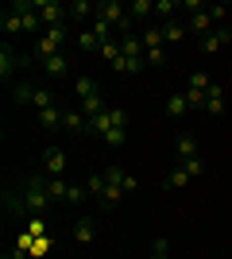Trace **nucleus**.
Returning <instances> with one entry per match:
<instances>
[{
  "instance_id": "obj_31",
  "label": "nucleus",
  "mask_w": 232,
  "mask_h": 259,
  "mask_svg": "<svg viewBox=\"0 0 232 259\" xmlns=\"http://www.w3.org/2000/svg\"><path fill=\"white\" fill-rule=\"evenodd\" d=\"M77 108H81V112H85V116H97V112H105V108H109V105H105V101H101V93H97V97H89V101H81V105H77Z\"/></svg>"
},
{
  "instance_id": "obj_17",
  "label": "nucleus",
  "mask_w": 232,
  "mask_h": 259,
  "mask_svg": "<svg viewBox=\"0 0 232 259\" xmlns=\"http://www.w3.org/2000/svg\"><path fill=\"white\" fill-rule=\"evenodd\" d=\"M47 190H51V201H70V182L66 178H47Z\"/></svg>"
},
{
  "instance_id": "obj_39",
  "label": "nucleus",
  "mask_w": 232,
  "mask_h": 259,
  "mask_svg": "<svg viewBox=\"0 0 232 259\" xmlns=\"http://www.w3.org/2000/svg\"><path fill=\"white\" fill-rule=\"evenodd\" d=\"M166 62V51L159 47V51H147V66H163Z\"/></svg>"
},
{
  "instance_id": "obj_21",
  "label": "nucleus",
  "mask_w": 232,
  "mask_h": 259,
  "mask_svg": "<svg viewBox=\"0 0 232 259\" xmlns=\"http://www.w3.org/2000/svg\"><path fill=\"white\" fill-rule=\"evenodd\" d=\"M190 112V105H186V93H174V97H166V116H186Z\"/></svg>"
},
{
  "instance_id": "obj_6",
  "label": "nucleus",
  "mask_w": 232,
  "mask_h": 259,
  "mask_svg": "<svg viewBox=\"0 0 232 259\" xmlns=\"http://www.w3.org/2000/svg\"><path fill=\"white\" fill-rule=\"evenodd\" d=\"M97 16H101V20H109L112 27H120V23L128 20V8H124L120 0H101V4H97Z\"/></svg>"
},
{
  "instance_id": "obj_36",
  "label": "nucleus",
  "mask_w": 232,
  "mask_h": 259,
  "mask_svg": "<svg viewBox=\"0 0 232 259\" xmlns=\"http://www.w3.org/2000/svg\"><path fill=\"white\" fill-rule=\"evenodd\" d=\"M174 8H178L174 0H155V12H159V16H163V23L170 20V16H174Z\"/></svg>"
},
{
  "instance_id": "obj_32",
  "label": "nucleus",
  "mask_w": 232,
  "mask_h": 259,
  "mask_svg": "<svg viewBox=\"0 0 232 259\" xmlns=\"http://www.w3.org/2000/svg\"><path fill=\"white\" fill-rule=\"evenodd\" d=\"M31 105L39 108V112H43V108H51V105H55V93H51V89H39V85H35V101H31Z\"/></svg>"
},
{
  "instance_id": "obj_20",
  "label": "nucleus",
  "mask_w": 232,
  "mask_h": 259,
  "mask_svg": "<svg viewBox=\"0 0 232 259\" xmlns=\"http://www.w3.org/2000/svg\"><path fill=\"white\" fill-rule=\"evenodd\" d=\"M155 12V0H132L128 4V20H147Z\"/></svg>"
},
{
  "instance_id": "obj_37",
  "label": "nucleus",
  "mask_w": 232,
  "mask_h": 259,
  "mask_svg": "<svg viewBox=\"0 0 232 259\" xmlns=\"http://www.w3.org/2000/svg\"><path fill=\"white\" fill-rule=\"evenodd\" d=\"M166 251H170L166 236H155V244H151V259H166Z\"/></svg>"
},
{
  "instance_id": "obj_1",
  "label": "nucleus",
  "mask_w": 232,
  "mask_h": 259,
  "mask_svg": "<svg viewBox=\"0 0 232 259\" xmlns=\"http://www.w3.org/2000/svg\"><path fill=\"white\" fill-rule=\"evenodd\" d=\"M51 205L55 201H51V190H47V174H31L20 194H4V213L12 217H43Z\"/></svg>"
},
{
  "instance_id": "obj_25",
  "label": "nucleus",
  "mask_w": 232,
  "mask_h": 259,
  "mask_svg": "<svg viewBox=\"0 0 232 259\" xmlns=\"http://www.w3.org/2000/svg\"><path fill=\"white\" fill-rule=\"evenodd\" d=\"M93 12H97V4H89V0H74V4H70V20H89Z\"/></svg>"
},
{
  "instance_id": "obj_14",
  "label": "nucleus",
  "mask_w": 232,
  "mask_h": 259,
  "mask_svg": "<svg viewBox=\"0 0 232 259\" xmlns=\"http://www.w3.org/2000/svg\"><path fill=\"white\" fill-rule=\"evenodd\" d=\"M16 66H20V58H16V54H12V47L4 43V47H0V77L8 81V77L16 74Z\"/></svg>"
},
{
  "instance_id": "obj_10",
  "label": "nucleus",
  "mask_w": 232,
  "mask_h": 259,
  "mask_svg": "<svg viewBox=\"0 0 232 259\" xmlns=\"http://www.w3.org/2000/svg\"><path fill=\"white\" fill-rule=\"evenodd\" d=\"M62 128L74 132V136H81V132H89V116L81 112V108H66V116H62Z\"/></svg>"
},
{
  "instance_id": "obj_27",
  "label": "nucleus",
  "mask_w": 232,
  "mask_h": 259,
  "mask_svg": "<svg viewBox=\"0 0 232 259\" xmlns=\"http://www.w3.org/2000/svg\"><path fill=\"white\" fill-rule=\"evenodd\" d=\"M140 39H144V51H159L163 47V27H147Z\"/></svg>"
},
{
  "instance_id": "obj_3",
  "label": "nucleus",
  "mask_w": 232,
  "mask_h": 259,
  "mask_svg": "<svg viewBox=\"0 0 232 259\" xmlns=\"http://www.w3.org/2000/svg\"><path fill=\"white\" fill-rule=\"evenodd\" d=\"M35 12H39V20L47 23V27H62L70 16L66 4H58V0H35Z\"/></svg>"
},
{
  "instance_id": "obj_34",
  "label": "nucleus",
  "mask_w": 232,
  "mask_h": 259,
  "mask_svg": "<svg viewBox=\"0 0 232 259\" xmlns=\"http://www.w3.org/2000/svg\"><path fill=\"white\" fill-rule=\"evenodd\" d=\"M12 97H16V101H35V85H31V81H20V85L12 89Z\"/></svg>"
},
{
  "instance_id": "obj_22",
  "label": "nucleus",
  "mask_w": 232,
  "mask_h": 259,
  "mask_svg": "<svg viewBox=\"0 0 232 259\" xmlns=\"http://www.w3.org/2000/svg\"><path fill=\"white\" fill-rule=\"evenodd\" d=\"M0 27H4V31H8V35L23 31V20H20V12H16V8H8V12H4V16H0Z\"/></svg>"
},
{
  "instance_id": "obj_9",
  "label": "nucleus",
  "mask_w": 232,
  "mask_h": 259,
  "mask_svg": "<svg viewBox=\"0 0 232 259\" xmlns=\"http://www.w3.org/2000/svg\"><path fill=\"white\" fill-rule=\"evenodd\" d=\"M186 31H190V35H198V39H205V35L213 31V16H209V12H190Z\"/></svg>"
},
{
  "instance_id": "obj_19",
  "label": "nucleus",
  "mask_w": 232,
  "mask_h": 259,
  "mask_svg": "<svg viewBox=\"0 0 232 259\" xmlns=\"http://www.w3.org/2000/svg\"><path fill=\"white\" fill-rule=\"evenodd\" d=\"M178 159L182 162L198 159V140H194V136H178Z\"/></svg>"
},
{
  "instance_id": "obj_28",
  "label": "nucleus",
  "mask_w": 232,
  "mask_h": 259,
  "mask_svg": "<svg viewBox=\"0 0 232 259\" xmlns=\"http://www.w3.org/2000/svg\"><path fill=\"white\" fill-rule=\"evenodd\" d=\"M205 93L209 89H198V85H186V105L198 112V108H205Z\"/></svg>"
},
{
  "instance_id": "obj_11",
  "label": "nucleus",
  "mask_w": 232,
  "mask_h": 259,
  "mask_svg": "<svg viewBox=\"0 0 232 259\" xmlns=\"http://www.w3.org/2000/svg\"><path fill=\"white\" fill-rule=\"evenodd\" d=\"M228 39H232V35H228V27H217V31H209L205 39H201V51H205V54H217L224 43H228Z\"/></svg>"
},
{
  "instance_id": "obj_26",
  "label": "nucleus",
  "mask_w": 232,
  "mask_h": 259,
  "mask_svg": "<svg viewBox=\"0 0 232 259\" xmlns=\"http://www.w3.org/2000/svg\"><path fill=\"white\" fill-rule=\"evenodd\" d=\"M89 31L97 35L101 43H112V31H116V27H112L109 20H101V16H97V20H93V27H89Z\"/></svg>"
},
{
  "instance_id": "obj_7",
  "label": "nucleus",
  "mask_w": 232,
  "mask_h": 259,
  "mask_svg": "<svg viewBox=\"0 0 232 259\" xmlns=\"http://www.w3.org/2000/svg\"><path fill=\"white\" fill-rule=\"evenodd\" d=\"M105 182L120 186L124 194H132V190H140V178H135V174H128V170H120V166H105Z\"/></svg>"
},
{
  "instance_id": "obj_8",
  "label": "nucleus",
  "mask_w": 232,
  "mask_h": 259,
  "mask_svg": "<svg viewBox=\"0 0 232 259\" xmlns=\"http://www.w3.org/2000/svg\"><path fill=\"white\" fill-rule=\"evenodd\" d=\"M39 70H43L47 77H66L70 74V54H55V58H47V62H39Z\"/></svg>"
},
{
  "instance_id": "obj_24",
  "label": "nucleus",
  "mask_w": 232,
  "mask_h": 259,
  "mask_svg": "<svg viewBox=\"0 0 232 259\" xmlns=\"http://www.w3.org/2000/svg\"><path fill=\"white\" fill-rule=\"evenodd\" d=\"M105 186H109V182H105V170H101V174H89V178H85V194L89 197H105Z\"/></svg>"
},
{
  "instance_id": "obj_5",
  "label": "nucleus",
  "mask_w": 232,
  "mask_h": 259,
  "mask_svg": "<svg viewBox=\"0 0 232 259\" xmlns=\"http://www.w3.org/2000/svg\"><path fill=\"white\" fill-rule=\"evenodd\" d=\"M62 170H66V151L62 147H47L43 151V174L47 178H62Z\"/></svg>"
},
{
  "instance_id": "obj_42",
  "label": "nucleus",
  "mask_w": 232,
  "mask_h": 259,
  "mask_svg": "<svg viewBox=\"0 0 232 259\" xmlns=\"http://www.w3.org/2000/svg\"><path fill=\"white\" fill-rule=\"evenodd\" d=\"M16 259H35V255H23V251H16Z\"/></svg>"
},
{
  "instance_id": "obj_4",
  "label": "nucleus",
  "mask_w": 232,
  "mask_h": 259,
  "mask_svg": "<svg viewBox=\"0 0 232 259\" xmlns=\"http://www.w3.org/2000/svg\"><path fill=\"white\" fill-rule=\"evenodd\" d=\"M12 8L20 12V20H23V31H27V35H39L43 20H39V12H35V0H16Z\"/></svg>"
},
{
  "instance_id": "obj_13",
  "label": "nucleus",
  "mask_w": 232,
  "mask_h": 259,
  "mask_svg": "<svg viewBox=\"0 0 232 259\" xmlns=\"http://www.w3.org/2000/svg\"><path fill=\"white\" fill-rule=\"evenodd\" d=\"M205 112H213V116H221L224 112V89L213 81L209 85V93H205Z\"/></svg>"
},
{
  "instance_id": "obj_30",
  "label": "nucleus",
  "mask_w": 232,
  "mask_h": 259,
  "mask_svg": "<svg viewBox=\"0 0 232 259\" xmlns=\"http://www.w3.org/2000/svg\"><path fill=\"white\" fill-rule=\"evenodd\" d=\"M74 43H77V51H97V47H105V43H101V39H97L93 31H77V39H74Z\"/></svg>"
},
{
  "instance_id": "obj_29",
  "label": "nucleus",
  "mask_w": 232,
  "mask_h": 259,
  "mask_svg": "<svg viewBox=\"0 0 232 259\" xmlns=\"http://www.w3.org/2000/svg\"><path fill=\"white\" fill-rule=\"evenodd\" d=\"M120 197H124V190H120V186H105V197H101V205H105V209H116V205H120Z\"/></svg>"
},
{
  "instance_id": "obj_35",
  "label": "nucleus",
  "mask_w": 232,
  "mask_h": 259,
  "mask_svg": "<svg viewBox=\"0 0 232 259\" xmlns=\"http://www.w3.org/2000/svg\"><path fill=\"white\" fill-rule=\"evenodd\" d=\"M43 232H47V221H43V217H27V236L39 240Z\"/></svg>"
},
{
  "instance_id": "obj_41",
  "label": "nucleus",
  "mask_w": 232,
  "mask_h": 259,
  "mask_svg": "<svg viewBox=\"0 0 232 259\" xmlns=\"http://www.w3.org/2000/svg\"><path fill=\"white\" fill-rule=\"evenodd\" d=\"M205 12H209V16H213V23H217V20H224V4H209V8H205Z\"/></svg>"
},
{
  "instance_id": "obj_38",
  "label": "nucleus",
  "mask_w": 232,
  "mask_h": 259,
  "mask_svg": "<svg viewBox=\"0 0 232 259\" xmlns=\"http://www.w3.org/2000/svg\"><path fill=\"white\" fill-rule=\"evenodd\" d=\"M178 166H186V174H190V178H198V174H205V162H201V159H190V162H178Z\"/></svg>"
},
{
  "instance_id": "obj_16",
  "label": "nucleus",
  "mask_w": 232,
  "mask_h": 259,
  "mask_svg": "<svg viewBox=\"0 0 232 259\" xmlns=\"http://www.w3.org/2000/svg\"><path fill=\"white\" fill-rule=\"evenodd\" d=\"M120 47H124V58H144V39H140V35H124L120 39Z\"/></svg>"
},
{
  "instance_id": "obj_15",
  "label": "nucleus",
  "mask_w": 232,
  "mask_h": 259,
  "mask_svg": "<svg viewBox=\"0 0 232 259\" xmlns=\"http://www.w3.org/2000/svg\"><path fill=\"white\" fill-rule=\"evenodd\" d=\"M93 236H97V225H93L89 217H81V221L74 225V240L77 244H93Z\"/></svg>"
},
{
  "instance_id": "obj_18",
  "label": "nucleus",
  "mask_w": 232,
  "mask_h": 259,
  "mask_svg": "<svg viewBox=\"0 0 232 259\" xmlns=\"http://www.w3.org/2000/svg\"><path fill=\"white\" fill-rule=\"evenodd\" d=\"M74 93H77V105L89 101V97H97V81H93V77H77V81H74Z\"/></svg>"
},
{
  "instance_id": "obj_2",
  "label": "nucleus",
  "mask_w": 232,
  "mask_h": 259,
  "mask_svg": "<svg viewBox=\"0 0 232 259\" xmlns=\"http://www.w3.org/2000/svg\"><path fill=\"white\" fill-rule=\"evenodd\" d=\"M70 27L62 23V27H47L43 35H39V43H35V58L39 62H47V58H55V54H62V43H66Z\"/></svg>"
},
{
  "instance_id": "obj_12",
  "label": "nucleus",
  "mask_w": 232,
  "mask_h": 259,
  "mask_svg": "<svg viewBox=\"0 0 232 259\" xmlns=\"http://www.w3.org/2000/svg\"><path fill=\"white\" fill-rule=\"evenodd\" d=\"M62 116H66V112H62L58 105L43 108V112H39V124H43V132H58V128H62Z\"/></svg>"
},
{
  "instance_id": "obj_33",
  "label": "nucleus",
  "mask_w": 232,
  "mask_h": 259,
  "mask_svg": "<svg viewBox=\"0 0 232 259\" xmlns=\"http://www.w3.org/2000/svg\"><path fill=\"white\" fill-rule=\"evenodd\" d=\"M190 182V174H186V166H178V170H170L166 174V186H170V190H182V186Z\"/></svg>"
},
{
  "instance_id": "obj_40",
  "label": "nucleus",
  "mask_w": 232,
  "mask_h": 259,
  "mask_svg": "<svg viewBox=\"0 0 232 259\" xmlns=\"http://www.w3.org/2000/svg\"><path fill=\"white\" fill-rule=\"evenodd\" d=\"M190 85H198V89H209L213 81H209V77H205V74H194V77H190Z\"/></svg>"
},
{
  "instance_id": "obj_23",
  "label": "nucleus",
  "mask_w": 232,
  "mask_h": 259,
  "mask_svg": "<svg viewBox=\"0 0 232 259\" xmlns=\"http://www.w3.org/2000/svg\"><path fill=\"white\" fill-rule=\"evenodd\" d=\"M186 35V23H178V20H166L163 23V43H178Z\"/></svg>"
},
{
  "instance_id": "obj_43",
  "label": "nucleus",
  "mask_w": 232,
  "mask_h": 259,
  "mask_svg": "<svg viewBox=\"0 0 232 259\" xmlns=\"http://www.w3.org/2000/svg\"><path fill=\"white\" fill-rule=\"evenodd\" d=\"M0 259H16V251H12V255H0Z\"/></svg>"
}]
</instances>
